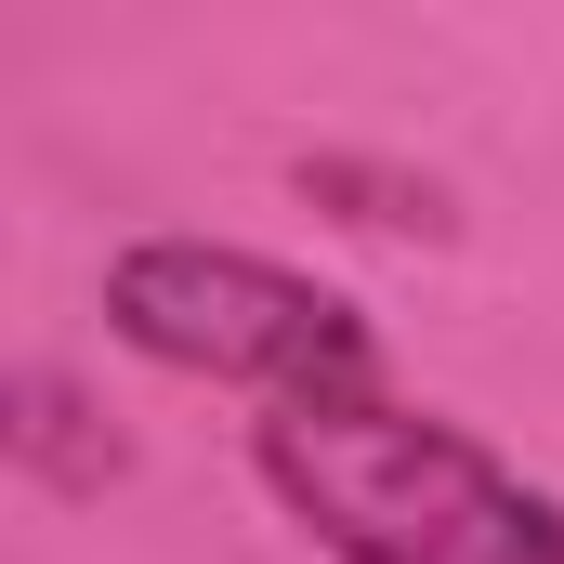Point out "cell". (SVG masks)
I'll return each instance as SVG.
<instances>
[{
	"label": "cell",
	"mask_w": 564,
	"mask_h": 564,
	"mask_svg": "<svg viewBox=\"0 0 564 564\" xmlns=\"http://www.w3.org/2000/svg\"><path fill=\"white\" fill-rule=\"evenodd\" d=\"M250 459L328 564H564L552 486H525L499 446H473L433 408H394L381 381L263 408Z\"/></svg>",
	"instance_id": "cell-1"
},
{
	"label": "cell",
	"mask_w": 564,
	"mask_h": 564,
	"mask_svg": "<svg viewBox=\"0 0 564 564\" xmlns=\"http://www.w3.org/2000/svg\"><path fill=\"white\" fill-rule=\"evenodd\" d=\"M106 328L184 368V381H250V394H368L381 381V341L341 289L289 276L263 250H224V237H132L106 263Z\"/></svg>",
	"instance_id": "cell-2"
},
{
	"label": "cell",
	"mask_w": 564,
	"mask_h": 564,
	"mask_svg": "<svg viewBox=\"0 0 564 564\" xmlns=\"http://www.w3.org/2000/svg\"><path fill=\"white\" fill-rule=\"evenodd\" d=\"M302 197H328L368 237H446V197L408 184V171H368V158H302Z\"/></svg>",
	"instance_id": "cell-3"
},
{
	"label": "cell",
	"mask_w": 564,
	"mask_h": 564,
	"mask_svg": "<svg viewBox=\"0 0 564 564\" xmlns=\"http://www.w3.org/2000/svg\"><path fill=\"white\" fill-rule=\"evenodd\" d=\"M66 421H79V394H66V381H26V421H13V446H26L40 473H66V486H106L119 459H106V446H79Z\"/></svg>",
	"instance_id": "cell-4"
}]
</instances>
